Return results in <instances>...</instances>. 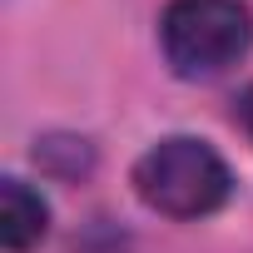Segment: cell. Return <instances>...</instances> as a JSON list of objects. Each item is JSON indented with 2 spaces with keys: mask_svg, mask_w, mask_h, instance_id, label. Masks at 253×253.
<instances>
[{
  "mask_svg": "<svg viewBox=\"0 0 253 253\" xmlns=\"http://www.w3.org/2000/svg\"><path fill=\"white\" fill-rule=\"evenodd\" d=\"M45 228H50V204L25 179H5L0 184V243L10 253H25L45 238Z\"/></svg>",
  "mask_w": 253,
  "mask_h": 253,
  "instance_id": "cell-3",
  "label": "cell"
},
{
  "mask_svg": "<svg viewBox=\"0 0 253 253\" xmlns=\"http://www.w3.org/2000/svg\"><path fill=\"white\" fill-rule=\"evenodd\" d=\"M164 60L184 80H209L238 65L253 45V15L243 0H169L159 20Z\"/></svg>",
  "mask_w": 253,
  "mask_h": 253,
  "instance_id": "cell-2",
  "label": "cell"
},
{
  "mask_svg": "<svg viewBox=\"0 0 253 253\" xmlns=\"http://www.w3.org/2000/svg\"><path fill=\"white\" fill-rule=\"evenodd\" d=\"M134 189H139V199H144L154 213L204 218V213L223 209V199H228V189H233V174H228V164H223L204 139L174 134V139H159V144L134 164Z\"/></svg>",
  "mask_w": 253,
  "mask_h": 253,
  "instance_id": "cell-1",
  "label": "cell"
},
{
  "mask_svg": "<svg viewBox=\"0 0 253 253\" xmlns=\"http://www.w3.org/2000/svg\"><path fill=\"white\" fill-rule=\"evenodd\" d=\"M243 124H248V134H253V89L243 94Z\"/></svg>",
  "mask_w": 253,
  "mask_h": 253,
  "instance_id": "cell-4",
  "label": "cell"
}]
</instances>
